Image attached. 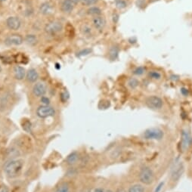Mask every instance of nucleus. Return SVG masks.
<instances>
[{"mask_svg":"<svg viewBox=\"0 0 192 192\" xmlns=\"http://www.w3.org/2000/svg\"><path fill=\"white\" fill-rule=\"evenodd\" d=\"M23 167V161L21 160H12L5 166V173L9 178H14L18 175Z\"/></svg>","mask_w":192,"mask_h":192,"instance_id":"1","label":"nucleus"},{"mask_svg":"<svg viewBox=\"0 0 192 192\" xmlns=\"http://www.w3.org/2000/svg\"><path fill=\"white\" fill-rule=\"evenodd\" d=\"M154 172L149 166H144L139 173V180L142 184L146 185H151L154 182Z\"/></svg>","mask_w":192,"mask_h":192,"instance_id":"2","label":"nucleus"},{"mask_svg":"<svg viewBox=\"0 0 192 192\" xmlns=\"http://www.w3.org/2000/svg\"><path fill=\"white\" fill-rule=\"evenodd\" d=\"M143 137L146 140L160 141L164 137V132L159 128H149L144 131Z\"/></svg>","mask_w":192,"mask_h":192,"instance_id":"3","label":"nucleus"},{"mask_svg":"<svg viewBox=\"0 0 192 192\" xmlns=\"http://www.w3.org/2000/svg\"><path fill=\"white\" fill-rule=\"evenodd\" d=\"M146 105L152 110H160L163 106V101L157 95H150L145 100Z\"/></svg>","mask_w":192,"mask_h":192,"instance_id":"4","label":"nucleus"},{"mask_svg":"<svg viewBox=\"0 0 192 192\" xmlns=\"http://www.w3.org/2000/svg\"><path fill=\"white\" fill-rule=\"evenodd\" d=\"M36 113L38 117L44 119L54 116L55 114V110L52 107H50L49 105H43L38 108Z\"/></svg>","mask_w":192,"mask_h":192,"instance_id":"5","label":"nucleus"},{"mask_svg":"<svg viewBox=\"0 0 192 192\" xmlns=\"http://www.w3.org/2000/svg\"><path fill=\"white\" fill-rule=\"evenodd\" d=\"M63 29V25L59 21H52L48 23L45 27V30L48 34H55L62 30Z\"/></svg>","mask_w":192,"mask_h":192,"instance_id":"6","label":"nucleus"},{"mask_svg":"<svg viewBox=\"0 0 192 192\" xmlns=\"http://www.w3.org/2000/svg\"><path fill=\"white\" fill-rule=\"evenodd\" d=\"M182 148L183 151H186L192 144V137L188 131L182 130Z\"/></svg>","mask_w":192,"mask_h":192,"instance_id":"7","label":"nucleus"},{"mask_svg":"<svg viewBox=\"0 0 192 192\" xmlns=\"http://www.w3.org/2000/svg\"><path fill=\"white\" fill-rule=\"evenodd\" d=\"M23 43V37L21 35L18 34H12L8 36L5 40V43L8 45H19Z\"/></svg>","mask_w":192,"mask_h":192,"instance_id":"8","label":"nucleus"},{"mask_svg":"<svg viewBox=\"0 0 192 192\" xmlns=\"http://www.w3.org/2000/svg\"><path fill=\"white\" fill-rule=\"evenodd\" d=\"M92 24L96 30H102L106 26V20L103 16H95L92 19Z\"/></svg>","mask_w":192,"mask_h":192,"instance_id":"9","label":"nucleus"},{"mask_svg":"<svg viewBox=\"0 0 192 192\" xmlns=\"http://www.w3.org/2000/svg\"><path fill=\"white\" fill-rule=\"evenodd\" d=\"M6 24L9 29L12 30H17L21 27V21L17 17H9L6 20Z\"/></svg>","mask_w":192,"mask_h":192,"instance_id":"10","label":"nucleus"},{"mask_svg":"<svg viewBox=\"0 0 192 192\" xmlns=\"http://www.w3.org/2000/svg\"><path fill=\"white\" fill-rule=\"evenodd\" d=\"M33 94L37 97H43L46 92V86L43 82H37L33 89Z\"/></svg>","mask_w":192,"mask_h":192,"instance_id":"11","label":"nucleus"},{"mask_svg":"<svg viewBox=\"0 0 192 192\" xmlns=\"http://www.w3.org/2000/svg\"><path fill=\"white\" fill-rule=\"evenodd\" d=\"M184 173V166L182 163H179V164L176 165L175 166V168L173 170L172 172V179L173 181H177L179 179L182 175Z\"/></svg>","mask_w":192,"mask_h":192,"instance_id":"12","label":"nucleus"},{"mask_svg":"<svg viewBox=\"0 0 192 192\" xmlns=\"http://www.w3.org/2000/svg\"><path fill=\"white\" fill-rule=\"evenodd\" d=\"M74 5L70 0H64L61 3V11L64 13H70L74 10Z\"/></svg>","mask_w":192,"mask_h":192,"instance_id":"13","label":"nucleus"},{"mask_svg":"<svg viewBox=\"0 0 192 192\" xmlns=\"http://www.w3.org/2000/svg\"><path fill=\"white\" fill-rule=\"evenodd\" d=\"M14 77H15L16 79H18V80H21V79H24V77H25V74H26L24 68L21 67V66H17V67H14Z\"/></svg>","mask_w":192,"mask_h":192,"instance_id":"14","label":"nucleus"},{"mask_svg":"<svg viewBox=\"0 0 192 192\" xmlns=\"http://www.w3.org/2000/svg\"><path fill=\"white\" fill-rule=\"evenodd\" d=\"M39 75L38 73L35 69H30L27 73V79L30 82H36L38 79Z\"/></svg>","mask_w":192,"mask_h":192,"instance_id":"15","label":"nucleus"},{"mask_svg":"<svg viewBox=\"0 0 192 192\" xmlns=\"http://www.w3.org/2000/svg\"><path fill=\"white\" fill-rule=\"evenodd\" d=\"M79 158V154H78L77 152L74 151V152H72L67 156V159H66V162H67L69 165H74L77 163Z\"/></svg>","mask_w":192,"mask_h":192,"instance_id":"16","label":"nucleus"},{"mask_svg":"<svg viewBox=\"0 0 192 192\" xmlns=\"http://www.w3.org/2000/svg\"><path fill=\"white\" fill-rule=\"evenodd\" d=\"M52 5H51L49 2H43V3L40 5V12L41 14L45 15V14H48L51 13V12H52Z\"/></svg>","mask_w":192,"mask_h":192,"instance_id":"17","label":"nucleus"},{"mask_svg":"<svg viewBox=\"0 0 192 192\" xmlns=\"http://www.w3.org/2000/svg\"><path fill=\"white\" fill-rule=\"evenodd\" d=\"M86 13H87L89 15L92 16H99L101 15V13H102V11L100 9L99 7H97V6H91L89 7V9L86 11Z\"/></svg>","mask_w":192,"mask_h":192,"instance_id":"18","label":"nucleus"},{"mask_svg":"<svg viewBox=\"0 0 192 192\" xmlns=\"http://www.w3.org/2000/svg\"><path fill=\"white\" fill-rule=\"evenodd\" d=\"M148 76L150 79L156 81L160 80V79H162V77H163L161 73L160 72V71H157V70H150L148 74Z\"/></svg>","mask_w":192,"mask_h":192,"instance_id":"19","label":"nucleus"},{"mask_svg":"<svg viewBox=\"0 0 192 192\" xmlns=\"http://www.w3.org/2000/svg\"><path fill=\"white\" fill-rule=\"evenodd\" d=\"M127 86L131 89H136L139 86V81L136 78H130L127 81Z\"/></svg>","mask_w":192,"mask_h":192,"instance_id":"20","label":"nucleus"},{"mask_svg":"<svg viewBox=\"0 0 192 192\" xmlns=\"http://www.w3.org/2000/svg\"><path fill=\"white\" fill-rule=\"evenodd\" d=\"M128 192H144V188L143 185L140 184H136L129 188Z\"/></svg>","mask_w":192,"mask_h":192,"instance_id":"21","label":"nucleus"},{"mask_svg":"<svg viewBox=\"0 0 192 192\" xmlns=\"http://www.w3.org/2000/svg\"><path fill=\"white\" fill-rule=\"evenodd\" d=\"M25 40H26L27 43L30 45H34L36 44V42H37V38L35 35L33 34H30L27 35L26 37H25Z\"/></svg>","mask_w":192,"mask_h":192,"instance_id":"22","label":"nucleus"},{"mask_svg":"<svg viewBox=\"0 0 192 192\" xmlns=\"http://www.w3.org/2000/svg\"><path fill=\"white\" fill-rule=\"evenodd\" d=\"M145 67L140 66V67H137L136 68H135V70H133V74L136 76H141L145 73Z\"/></svg>","mask_w":192,"mask_h":192,"instance_id":"23","label":"nucleus"},{"mask_svg":"<svg viewBox=\"0 0 192 192\" xmlns=\"http://www.w3.org/2000/svg\"><path fill=\"white\" fill-rule=\"evenodd\" d=\"M55 192H70V191L68 185L64 183L61 185L59 187H58V188L55 190Z\"/></svg>","mask_w":192,"mask_h":192,"instance_id":"24","label":"nucleus"},{"mask_svg":"<svg viewBox=\"0 0 192 192\" xmlns=\"http://www.w3.org/2000/svg\"><path fill=\"white\" fill-rule=\"evenodd\" d=\"M116 7L118 9H124L127 7V2L125 0H117L116 1Z\"/></svg>","mask_w":192,"mask_h":192,"instance_id":"25","label":"nucleus"},{"mask_svg":"<svg viewBox=\"0 0 192 192\" xmlns=\"http://www.w3.org/2000/svg\"><path fill=\"white\" fill-rule=\"evenodd\" d=\"M82 2L86 6H91L95 5L98 2V0H81Z\"/></svg>","mask_w":192,"mask_h":192,"instance_id":"26","label":"nucleus"},{"mask_svg":"<svg viewBox=\"0 0 192 192\" xmlns=\"http://www.w3.org/2000/svg\"><path fill=\"white\" fill-rule=\"evenodd\" d=\"M69 96H70V95H69L68 92L64 91V92L61 93V101H63V102H65V101H67V99L69 98Z\"/></svg>","mask_w":192,"mask_h":192,"instance_id":"27","label":"nucleus"},{"mask_svg":"<svg viewBox=\"0 0 192 192\" xmlns=\"http://www.w3.org/2000/svg\"><path fill=\"white\" fill-rule=\"evenodd\" d=\"M90 52H91V49H89V48H86V49L82 50L81 52H79V53L77 54V56H83V55H89Z\"/></svg>","mask_w":192,"mask_h":192,"instance_id":"28","label":"nucleus"},{"mask_svg":"<svg viewBox=\"0 0 192 192\" xmlns=\"http://www.w3.org/2000/svg\"><path fill=\"white\" fill-rule=\"evenodd\" d=\"M117 55V51H116V48H113L110 50V53H109V55H110V58L111 59L115 58V55Z\"/></svg>","mask_w":192,"mask_h":192,"instance_id":"29","label":"nucleus"},{"mask_svg":"<svg viewBox=\"0 0 192 192\" xmlns=\"http://www.w3.org/2000/svg\"><path fill=\"white\" fill-rule=\"evenodd\" d=\"M163 185H164V182H160V183L159 185L157 186V188H155L154 191V192H160L161 191V190L163 189Z\"/></svg>","mask_w":192,"mask_h":192,"instance_id":"30","label":"nucleus"},{"mask_svg":"<svg viewBox=\"0 0 192 192\" xmlns=\"http://www.w3.org/2000/svg\"><path fill=\"white\" fill-rule=\"evenodd\" d=\"M83 33H85L86 35H89L91 34L92 29L89 27L88 26H84V28H83Z\"/></svg>","mask_w":192,"mask_h":192,"instance_id":"31","label":"nucleus"},{"mask_svg":"<svg viewBox=\"0 0 192 192\" xmlns=\"http://www.w3.org/2000/svg\"><path fill=\"white\" fill-rule=\"evenodd\" d=\"M41 101L43 102V104H44V105H48L50 103L49 98H46V97H44V96H43V97H42Z\"/></svg>","mask_w":192,"mask_h":192,"instance_id":"32","label":"nucleus"},{"mask_svg":"<svg viewBox=\"0 0 192 192\" xmlns=\"http://www.w3.org/2000/svg\"><path fill=\"white\" fill-rule=\"evenodd\" d=\"M181 92H182V93L184 95H187L188 94V89H185V88H182V89H181Z\"/></svg>","mask_w":192,"mask_h":192,"instance_id":"33","label":"nucleus"},{"mask_svg":"<svg viewBox=\"0 0 192 192\" xmlns=\"http://www.w3.org/2000/svg\"><path fill=\"white\" fill-rule=\"evenodd\" d=\"M70 1L72 2L74 5H77V4H78L79 2H80L81 0H70Z\"/></svg>","mask_w":192,"mask_h":192,"instance_id":"34","label":"nucleus"},{"mask_svg":"<svg viewBox=\"0 0 192 192\" xmlns=\"http://www.w3.org/2000/svg\"><path fill=\"white\" fill-rule=\"evenodd\" d=\"M116 192H126V191L124 188H117V191Z\"/></svg>","mask_w":192,"mask_h":192,"instance_id":"35","label":"nucleus"},{"mask_svg":"<svg viewBox=\"0 0 192 192\" xmlns=\"http://www.w3.org/2000/svg\"><path fill=\"white\" fill-rule=\"evenodd\" d=\"M94 192H105V191H104L103 189L101 188H96L95 190L94 191Z\"/></svg>","mask_w":192,"mask_h":192,"instance_id":"36","label":"nucleus"},{"mask_svg":"<svg viewBox=\"0 0 192 192\" xmlns=\"http://www.w3.org/2000/svg\"><path fill=\"white\" fill-rule=\"evenodd\" d=\"M0 192H9V191L7 188H3L2 190L0 191Z\"/></svg>","mask_w":192,"mask_h":192,"instance_id":"37","label":"nucleus"},{"mask_svg":"<svg viewBox=\"0 0 192 192\" xmlns=\"http://www.w3.org/2000/svg\"><path fill=\"white\" fill-rule=\"evenodd\" d=\"M105 192H113V191H112L111 190H107L106 191H105Z\"/></svg>","mask_w":192,"mask_h":192,"instance_id":"38","label":"nucleus"},{"mask_svg":"<svg viewBox=\"0 0 192 192\" xmlns=\"http://www.w3.org/2000/svg\"><path fill=\"white\" fill-rule=\"evenodd\" d=\"M58 66H59V64H56V67H57V68H58V69H59V67H58Z\"/></svg>","mask_w":192,"mask_h":192,"instance_id":"39","label":"nucleus"},{"mask_svg":"<svg viewBox=\"0 0 192 192\" xmlns=\"http://www.w3.org/2000/svg\"><path fill=\"white\" fill-rule=\"evenodd\" d=\"M1 71H2V67H1V66H0V73H1Z\"/></svg>","mask_w":192,"mask_h":192,"instance_id":"40","label":"nucleus"},{"mask_svg":"<svg viewBox=\"0 0 192 192\" xmlns=\"http://www.w3.org/2000/svg\"><path fill=\"white\" fill-rule=\"evenodd\" d=\"M4 1H5V0H0V2H4Z\"/></svg>","mask_w":192,"mask_h":192,"instance_id":"41","label":"nucleus"}]
</instances>
